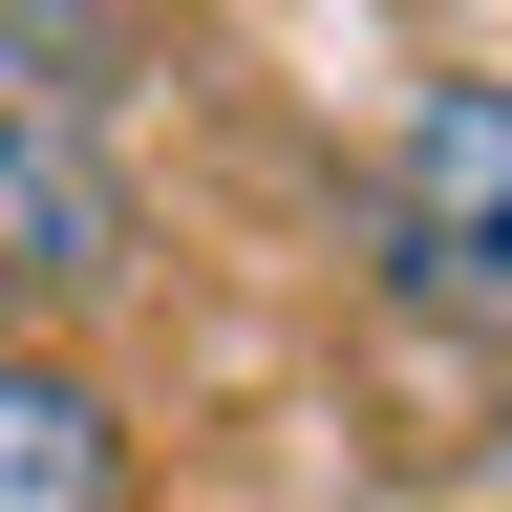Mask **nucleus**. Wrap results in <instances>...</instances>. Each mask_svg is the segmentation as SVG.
Segmentation results:
<instances>
[{"mask_svg":"<svg viewBox=\"0 0 512 512\" xmlns=\"http://www.w3.org/2000/svg\"><path fill=\"white\" fill-rule=\"evenodd\" d=\"M491 470H512V427H491Z\"/></svg>","mask_w":512,"mask_h":512,"instance_id":"nucleus-5","label":"nucleus"},{"mask_svg":"<svg viewBox=\"0 0 512 512\" xmlns=\"http://www.w3.org/2000/svg\"><path fill=\"white\" fill-rule=\"evenodd\" d=\"M86 64H107L86 0H0V86H22V107H86Z\"/></svg>","mask_w":512,"mask_h":512,"instance_id":"nucleus-4","label":"nucleus"},{"mask_svg":"<svg viewBox=\"0 0 512 512\" xmlns=\"http://www.w3.org/2000/svg\"><path fill=\"white\" fill-rule=\"evenodd\" d=\"M107 256H128V192L86 171V128H64V107H22V86H0V278L86 299Z\"/></svg>","mask_w":512,"mask_h":512,"instance_id":"nucleus-2","label":"nucleus"},{"mask_svg":"<svg viewBox=\"0 0 512 512\" xmlns=\"http://www.w3.org/2000/svg\"><path fill=\"white\" fill-rule=\"evenodd\" d=\"M384 256L427 299H512V86H427L384 150Z\"/></svg>","mask_w":512,"mask_h":512,"instance_id":"nucleus-1","label":"nucleus"},{"mask_svg":"<svg viewBox=\"0 0 512 512\" xmlns=\"http://www.w3.org/2000/svg\"><path fill=\"white\" fill-rule=\"evenodd\" d=\"M0 512H128V406L86 363H0Z\"/></svg>","mask_w":512,"mask_h":512,"instance_id":"nucleus-3","label":"nucleus"}]
</instances>
